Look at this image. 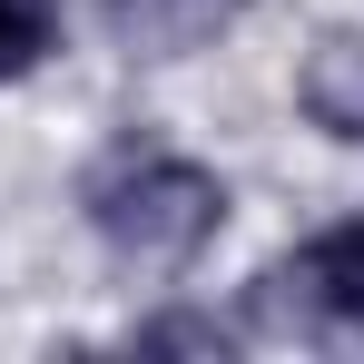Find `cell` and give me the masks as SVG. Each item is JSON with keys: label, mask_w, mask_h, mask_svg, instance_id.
Instances as JSON below:
<instances>
[{"label": "cell", "mask_w": 364, "mask_h": 364, "mask_svg": "<svg viewBox=\"0 0 364 364\" xmlns=\"http://www.w3.org/2000/svg\"><path fill=\"white\" fill-rule=\"evenodd\" d=\"M99 10V30H109V50L119 60H197V50H217L227 30H237L256 0H89Z\"/></svg>", "instance_id": "3957f363"}, {"label": "cell", "mask_w": 364, "mask_h": 364, "mask_svg": "<svg viewBox=\"0 0 364 364\" xmlns=\"http://www.w3.org/2000/svg\"><path fill=\"white\" fill-rule=\"evenodd\" d=\"M296 119L335 148H364V20L315 30L296 60Z\"/></svg>", "instance_id": "277c9868"}, {"label": "cell", "mask_w": 364, "mask_h": 364, "mask_svg": "<svg viewBox=\"0 0 364 364\" xmlns=\"http://www.w3.org/2000/svg\"><path fill=\"white\" fill-rule=\"evenodd\" d=\"M69 50V0H0V89L40 79Z\"/></svg>", "instance_id": "5b68a950"}, {"label": "cell", "mask_w": 364, "mask_h": 364, "mask_svg": "<svg viewBox=\"0 0 364 364\" xmlns=\"http://www.w3.org/2000/svg\"><path fill=\"white\" fill-rule=\"evenodd\" d=\"M246 305L276 335H364V217H335V227L296 237L256 276Z\"/></svg>", "instance_id": "7a4b0ae2"}, {"label": "cell", "mask_w": 364, "mask_h": 364, "mask_svg": "<svg viewBox=\"0 0 364 364\" xmlns=\"http://www.w3.org/2000/svg\"><path fill=\"white\" fill-rule=\"evenodd\" d=\"M128 355H237V325L168 305V315H138V325H128Z\"/></svg>", "instance_id": "8992f818"}, {"label": "cell", "mask_w": 364, "mask_h": 364, "mask_svg": "<svg viewBox=\"0 0 364 364\" xmlns=\"http://www.w3.org/2000/svg\"><path fill=\"white\" fill-rule=\"evenodd\" d=\"M69 207H79L89 246H99L119 276H138V286H178V276H197V256L227 237L237 187L217 178L207 158H187L178 138L119 128V138L79 168Z\"/></svg>", "instance_id": "6da1fadb"}]
</instances>
